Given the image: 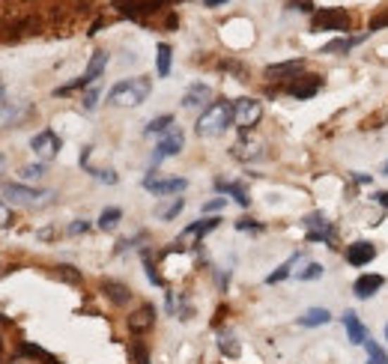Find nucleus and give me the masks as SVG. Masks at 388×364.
I'll list each match as a JSON object with an SVG mask.
<instances>
[{
  "instance_id": "1",
  "label": "nucleus",
  "mask_w": 388,
  "mask_h": 364,
  "mask_svg": "<svg viewBox=\"0 0 388 364\" xmlns=\"http://www.w3.org/2000/svg\"><path fill=\"white\" fill-rule=\"evenodd\" d=\"M149 93H153V81H149L146 75H137V78H126V81L111 87L108 102L114 108H137L146 102Z\"/></svg>"
},
{
  "instance_id": "2",
  "label": "nucleus",
  "mask_w": 388,
  "mask_h": 364,
  "mask_svg": "<svg viewBox=\"0 0 388 364\" xmlns=\"http://www.w3.org/2000/svg\"><path fill=\"white\" fill-rule=\"evenodd\" d=\"M233 123V102H212L206 105V111L197 117V134L200 137H218L230 129Z\"/></svg>"
},
{
  "instance_id": "3",
  "label": "nucleus",
  "mask_w": 388,
  "mask_h": 364,
  "mask_svg": "<svg viewBox=\"0 0 388 364\" xmlns=\"http://www.w3.org/2000/svg\"><path fill=\"white\" fill-rule=\"evenodd\" d=\"M4 194L12 203H21V206H42L51 197V192H45V188H27L18 182H4Z\"/></svg>"
},
{
  "instance_id": "4",
  "label": "nucleus",
  "mask_w": 388,
  "mask_h": 364,
  "mask_svg": "<svg viewBox=\"0 0 388 364\" xmlns=\"http://www.w3.org/2000/svg\"><path fill=\"white\" fill-rule=\"evenodd\" d=\"M263 117V105L257 99H236L233 102V123L242 129V134H248L260 123Z\"/></svg>"
},
{
  "instance_id": "5",
  "label": "nucleus",
  "mask_w": 388,
  "mask_h": 364,
  "mask_svg": "<svg viewBox=\"0 0 388 364\" xmlns=\"http://www.w3.org/2000/svg\"><path fill=\"white\" fill-rule=\"evenodd\" d=\"M105 66H108V51H96V54L90 57V63H87V72L81 75L78 81H72V84H66V87H60L57 96L72 93V90H81V87H93V84L99 81V75L105 72Z\"/></svg>"
},
{
  "instance_id": "6",
  "label": "nucleus",
  "mask_w": 388,
  "mask_h": 364,
  "mask_svg": "<svg viewBox=\"0 0 388 364\" xmlns=\"http://www.w3.org/2000/svg\"><path fill=\"white\" fill-rule=\"evenodd\" d=\"M144 188L146 192H153L156 197H168V194H180L189 188V180H182V177H173V180H161L158 177V170L156 168H149V173L144 177Z\"/></svg>"
},
{
  "instance_id": "7",
  "label": "nucleus",
  "mask_w": 388,
  "mask_h": 364,
  "mask_svg": "<svg viewBox=\"0 0 388 364\" xmlns=\"http://www.w3.org/2000/svg\"><path fill=\"white\" fill-rule=\"evenodd\" d=\"M182 146H185V134H182V129L170 125V129L165 132V137L158 141L156 153H153V168H158L161 161L170 158V156H180V153H182Z\"/></svg>"
},
{
  "instance_id": "8",
  "label": "nucleus",
  "mask_w": 388,
  "mask_h": 364,
  "mask_svg": "<svg viewBox=\"0 0 388 364\" xmlns=\"http://www.w3.org/2000/svg\"><path fill=\"white\" fill-rule=\"evenodd\" d=\"M311 27L344 33V30H349V12L346 9H320V12H314V18H311Z\"/></svg>"
},
{
  "instance_id": "9",
  "label": "nucleus",
  "mask_w": 388,
  "mask_h": 364,
  "mask_svg": "<svg viewBox=\"0 0 388 364\" xmlns=\"http://www.w3.org/2000/svg\"><path fill=\"white\" fill-rule=\"evenodd\" d=\"M30 149L36 153V158L42 161H51V158H57L60 156V149H63V141L51 132V129H45V132H39V134H33V141H30Z\"/></svg>"
},
{
  "instance_id": "10",
  "label": "nucleus",
  "mask_w": 388,
  "mask_h": 364,
  "mask_svg": "<svg viewBox=\"0 0 388 364\" xmlns=\"http://www.w3.org/2000/svg\"><path fill=\"white\" fill-rule=\"evenodd\" d=\"M320 87H323L320 75H296V78L287 84V93L293 99H311V96L320 93Z\"/></svg>"
},
{
  "instance_id": "11",
  "label": "nucleus",
  "mask_w": 388,
  "mask_h": 364,
  "mask_svg": "<svg viewBox=\"0 0 388 364\" xmlns=\"http://www.w3.org/2000/svg\"><path fill=\"white\" fill-rule=\"evenodd\" d=\"M344 329H346V337H349V344H353V346H365L368 344V329H365V322L358 320L356 310L344 313Z\"/></svg>"
},
{
  "instance_id": "12",
  "label": "nucleus",
  "mask_w": 388,
  "mask_h": 364,
  "mask_svg": "<svg viewBox=\"0 0 388 364\" xmlns=\"http://www.w3.org/2000/svg\"><path fill=\"white\" fill-rule=\"evenodd\" d=\"M302 224L308 227V239H311V242H325V245L332 242V227H329V221H323V215H317V212H314V215H308Z\"/></svg>"
},
{
  "instance_id": "13",
  "label": "nucleus",
  "mask_w": 388,
  "mask_h": 364,
  "mask_svg": "<svg viewBox=\"0 0 388 364\" xmlns=\"http://www.w3.org/2000/svg\"><path fill=\"white\" fill-rule=\"evenodd\" d=\"M158 4H165V0H117V9L123 15H132V18H141L146 12H156Z\"/></svg>"
},
{
  "instance_id": "14",
  "label": "nucleus",
  "mask_w": 388,
  "mask_h": 364,
  "mask_svg": "<svg viewBox=\"0 0 388 364\" xmlns=\"http://www.w3.org/2000/svg\"><path fill=\"white\" fill-rule=\"evenodd\" d=\"M153 322H156V308H153V305H141V308H137L132 317H129V329H132L134 334H144V332L153 329Z\"/></svg>"
},
{
  "instance_id": "15",
  "label": "nucleus",
  "mask_w": 388,
  "mask_h": 364,
  "mask_svg": "<svg viewBox=\"0 0 388 364\" xmlns=\"http://www.w3.org/2000/svg\"><path fill=\"white\" fill-rule=\"evenodd\" d=\"M377 257V248H373L370 242H353L346 248V260H349V266H368V263Z\"/></svg>"
},
{
  "instance_id": "16",
  "label": "nucleus",
  "mask_w": 388,
  "mask_h": 364,
  "mask_svg": "<svg viewBox=\"0 0 388 364\" xmlns=\"http://www.w3.org/2000/svg\"><path fill=\"white\" fill-rule=\"evenodd\" d=\"M382 284H385L382 275H361V278L353 284V293L358 299H370V296H377L382 290Z\"/></svg>"
},
{
  "instance_id": "17",
  "label": "nucleus",
  "mask_w": 388,
  "mask_h": 364,
  "mask_svg": "<svg viewBox=\"0 0 388 364\" xmlns=\"http://www.w3.org/2000/svg\"><path fill=\"white\" fill-rule=\"evenodd\" d=\"M212 99V90L206 84H192L189 90H185V96H182V105L185 108H200V105H206Z\"/></svg>"
},
{
  "instance_id": "18",
  "label": "nucleus",
  "mask_w": 388,
  "mask_h": 364,
  "mask_svg": "<svg viewBox=\"0 0 388 364\" xmlns=\"http://www.w3.org/2000/svg\"><path fill=\"white\" fill-rule=\"evenodd\" d=\"M368 36L361 33V36H341V39H334V42H325L320 48V54H337V51H353L356 45H361Z\"/></svg>"
},
{
  "instance_id": "19",
  "label": "nucleus",
  "mask_w": 388,
  "mask_h": 364,
  "mask_svg": "<svg viewBox=\"0 0 388 364\" xmlns=\"http://www.w3.org/2000/svg\"><path fill=\"white\" fill-rule=\"evenodd\" d=\"M102 293H105L114 305H120V308L132 302V290H129V287H123V284H117V281H105V284H102Z\"/></svg>"
},
{
  "instance_id": "20",
  "label": "nucleus",
  "mask_w": 388,
  "mask_h": 364,
  "mask_svg": "<svg viewBox=\"0 0 388 364\" xmlns=\"http://www.w3.org/2000/svg\"><path fill=\"white\" fill-rule=\"evenodd\" d=\"M215 192L230 194L239 206H248V203H251V197H248V192H245V188H242L239 182H224V180H215Z\"/></svg>"
},
{
  "instance_id": "21",
  "label": "nucleus",
  "mask_w": 388,
  "mask_h": 364,
  "mask_svg": "<svg viewBox=\"0 0 388 364\" xmlns=\"http://www.w3.org/2000/svg\"><path fill=\"white\" fill-rule=\"evenodd\" d=\"M329 320H332V313L325 308H311V310H305L302 317H299V325H305V329H317V325H325Z\"/></svg>"
},
{
  "instance_id": "22",
  "label": "nucleus",
  "mask_w": 388,
  "mask_h": 364,
  "mask_svg": "<svg viewBox=\"0 0 388 364\" xmlns=\"http://www.w3.org/2000/svg\"><path fill=\"white\" fill-rule=\"evenodd\" d=\"M18 356H27V358H36L39 364H63L60 358H54L51 353H45L42 346H36V344H21L18 346Z\"/></svg>"
},
{
  "instance_id": "23",
  "label": "nucleus",
  "mask_w": 388,
  "mask_h": 364,
  "mask_svg": "<svg viewBox=\"0 0 388 364\" xmlns=\"http://www.w3.org/2000/svg\"><path fill=\"white\" fill-rule=\"evenodd\" d=\"M170 57H173L170 45L161 42V45L156 48V72H158V78H168V75H170Z\"/></svg>"
},
{
  "instance_id": "24",
  "label": "nucleus",
  "mask_w": 388,
  "mask_h": 364,
  "mask_svg": "<svg viewBox=\"0 0 388 364\" xmlns=\"http://www.w3.org/2000/svg\"><path fill=\"white\" fill-rule=\"evenodd\" d=\"M302 69V60H290V63H278V66H269L266 69V78H272V81H278V78H284V75H293L296 78V72Z\"/></svg>"
},
{
  "instance_id": "25",
  "label": "nucleus",
  "mask_w": 388,
  "mask_h": 364,
  "mask_svg": "<svg viewBox=\"0 0 388 364\" xmlns=\"http://www.w3.org/2000/svg\"><path fill=\"white\" fill-rule=\"evenodd\" d=\"M221 224V218H204V221H194V224H189V227H185V239H189V236H206V233H212Z\"/></svg>"
},
{
  "instance_id": "26",
  "label": "nucleus",
  "mask_w": 388,
  "mask_h": 364,
  "mask_svg": "<svg viewBox=\"0 0 388 364\" xmlns=\"http://www.w3.org/2000/svg\"><path fill=\"white\" fill-rule=\"evenodd\" d=\"M218 349H221V353L227 356V358H239V353H242L239 344H236V337H233L230 332H221V334H218Z\"/></svg>"
},
{
  "instance_id": "27",
  "label": "nucleus",
  "mask_w": 388,
  "mask_h": 364,
  "mask_svg": "<svg viewBox=\"0 0 388 364\" xmlns=\"http://www.w3.org/2000/svg\"><path fill=\"white\" fill-rule=\"evenodd\" d=\"M120 218H123V209H117V206L105 209L102 215H99V230H114L120 224Z\"/></svg>"
},
{
  "instance_id": "28",
  "label": "nucleus",
  "mask_w": 388,
  "mask_h": 364,
  "mask_svg": "<svg viewBox=\"0 0 388 364\" xmlns=\"http://www.w3.org/2000/svg\"><path fill=\"white\" fill-rule=\"evenodd\" d=\"M296 263H299V254H293L290 260H287V263H284V266H278V269H275V272L269 275V278H266V284H281V281L287 278V275H290V272H293V266H296Z\"/></svg>"
},
{
  "instance_id": "29",
  "label": "nucleus",
  "mask_w": 388,
  "mask_h": 364,
  "mask_svg": "<svg viewBox=\"0 0 388 364\" xmlns=\"http://www.w3.org/2000/svg\"><path fill=\"white\" fill-rule=\"evenodd\" d=\"M170 125H173V117H170V114H161V117H156V120H149L144 132H146V134H161V132H168Z\"/></svg>"
},
{
  "instance_id": "30",
  "label": "nucleus",
  "mask_w": 388,
  "mask_h": 364,
  "mask_svg": "<svg viewBox=\"0 0 388 364\" xmlns=\"http://www.w3.org/2000/svg\"><path fill=\"white\" fill-rule=\"evenodd\" d=\"M365 349H368V358H370V364H388V356H385V349H382V346H380L377 341H370V337H368Z\"/></svg>"
},
{
  "instance_id": "31",
  "label": "nucleus",
  "mask_w": 388,
  "mask_h": 364,
  "mask_svg": "<svg viewBox=\"0 0 388 364\" xmlns=\"http://www.w3.org/2000/svg\"><path fill=\"white\" fill-rule=\"evenodd\" d=\"M45 165H42V161H39V165H27V168H21V180L24 182H39L42 177H45Z\"/></svg>"
},
{
  "instance_id": "32",
  "label": "nucleus",
  "mask_w": 388,
  "mask_h": 364,
  "mask_svg": "<svg viewBox=\"0 0 388 364\" xmlns=\"http://www.w3.org/2000/svg\"><path fill=\"white\" fill-rule=\"evenodd\" d=\"M84 170H87V173H90V177H93V180H99V182H105V185H117V182H120V177H117V173H114V170H96V168H90V165H87Z\"/></svg>"
},
{
  "instance_id": "33",
  "label": "nucleus",
  "mask_w": 388,
  "mask_h": 364,
  "mask_svg": "<svg viewBox=\"0 0 388 364\" xmlns=\"http://www.w3.org/2000/svg\"><path fill=\"white\" fill-rule=\"evenodd\" d=\"M296 278L299 281H317V278H323V266H320V263H308L305 269L296 272Z\"/></svg>"
},
{
  "instance_id": "34",
  "label": "nucleus",
  "mask_w": 388,
  "mask_h": 364,
  "mask_svg": "<svg viewBox=\"0 0 388 364\" xmlns=\"http://www.w3.org/2000/svg\"><path fill=\"white\" fill-rule=\"evenodd\" d=\"M182 206H185V200H182V197H173V203H170V206L158 209V218H161V221H170V218H177L180 212H182Z\"/></svg>"
},
{
  "instance_id": "35",
  "label": "nucleus",
  "mask_w": 388,
  "mask_h": 364,
  "mask_svg": "<svg viewBox=\"0 0 388 364\" xmlns=\"http://www.w3.org/2000/svg\"><path fill=\"white\" fill-rule=\"evenodd\" d=\"M57 275L69 284H81V272H75V266H57Z\"/></svg>"
},
{
  "instance_id": "36",
  "label": "nucleus",
  "mask_w": 388,
  "mask_h": 364,
  "mask_svg": "<svg viewBox=\"0 0 388 364\" xmlns=\"http://www.w3.org/2000/svg\"><path fill=\"white\" fill-rule=\"evenodd\" d=\"M144 269H146V278L153 281L156 287H161V278H158V272H156V266H153V260H149V251H144Z\"/></svg>"
},
{
  "instance_id": "37",
  "label": "nucleus",
  "mask_w": 388,
  "mask_h": 364,
  "mask_svg": "<svg viewBox=\"0 0 388 364\" xmlns=\"http://www.w3.org/2000/svg\"><path fill=\"white\" fill-rule=\"evenodd\" d=\"M96 105H99V90L90 87V90L84 93V111H96Z\"/></svg>"
},
{
  "instance_id": "38",
  "label": "nucleus",
  "mask_w": 388,
  "mask_h": 364,
  "mask_svg": "<svg viewBox=\"0 0 388 364\" xmlns=\"http://www.w3.org/2000/svg\"><path fill=\"white\" fill-rule=\"evenodd\" d=\"M132 358L137 364H149V356H146V346L144 344H132Z\"/></svg>"
},
{
  "instance_id": "39",
  "label": "nucleus",
  "mask_w": 388,
  "mask_h": 364,
  "mask_svg": "<svg viewBox=\"0 0 388 364\" xmlns=\"http://www.w3.org/2000/svg\"><path fill=\"white\" fill-rule=\"evenodd\" d=\"M9 224H12V212H9V206L4 203V197H0V230L9 227Z\"/></svg>"
},
{
  "instance_id": "40",
  "label": "nucleus",
  "mask_w": 388,
  "mask_h": 364,
  "mask_svg": "<svg viewBox=\"0 0 388 364\" xmlns=\"http://www.w3.org/2000/svg\"><path fill=\"white\" fill-rule=\"evenodd\" d=\"M12 120H15V111H12V105H0V125L12 123Z\"/></svg>"
},
{
  "instance_id": "41",
  "label": "nucleus",
  "mask_w": 388,
  "mask_h": 364,
  "mask_svg": "<svg viewBox=\"0 0 388 364\" xmlns=\"http://www.w3.org/2000/svg\"><path fill=\"white\" fill-rule=\"evenodd\" d=\"M236 230H263V224H257V221H248V218H242V221H236Z\"/></svg>"
},
{
  "instance_id": "42",
  "label": "nucleus",
  "mask_w": 388,
  "mask_h": 364,
  "mask_svg": "<svg viewBox=\"0 0 388 364\" xmlns=\"http://www.w3.org/2000/svg\"><path fill=\"white\" fill-rule=\"evenodd\" d=\"M224 203H227L224 197H215V200H209V203H204V212H218V209H224Z\"/></svg>"
},
{
  "instance_id": "43",
  "label": "nucleus",
  "mask_w": 388,
  "mask_h": 364,
  "mask_svg": "<svg viewBox=\"0 0 388 364\" xmlns=\"http://www.w3.org/2000/svg\"><path fill=\"white\" fill-rule=\"evenodd\" d=\"M87 230H90V221H75L72 227H69V233H72V236H78V233H87Z\"/></svg>"
},
{
  "instance_id": "44",
  "label": "nucleus",
  "mask_w": 388,
  "mask_h": 364,
  "mask_svg": "<svg viewBox=\"0 0 388 364\" xmlns=\"http://www.w3.org/2000/svg\"><path fill=\"white\" fill-rule=\"evenodd\" d=\"M373 200H377V203H380V206L388 212V192H377V197H373Z\"/></svg>"
},
{
  "instance_id": "45",
  "label": "nucleus",
  "mask_w": 388,
  "mask_h": 364,
  "mask_svg": "<svg viewBox=\"0 0 388 364\" xmlns=\"http://www.w3.org/2000/svg\"><path fill=\"white\" fill-rule=\"evenodd\" d=\"M204 4H206L209 9H215V6H221V4H227V0H204Z\"/></svg>"
},
{
  "instance_id": "46",
  "label": "nucleus",
  "mask_w": 388,
  "mask_h": 364,
  "mask_svg": "<svg viewBox=\"0 0 388 364\" xmlns=\"http://www.w3.org/2000/svg\"><path fill=\"white\" fill-rule=\"evenodd\" d=\"M382 173H388V161H385V165H382Z\"/></svg>"
},
{
  "instance_id": "47",
  "label": "nucleus",
  "mask_w": 388,
  "mask_h": 364,
  "mask_svg": "<svg viewBox=\"0 0 388 364\" xmlns=\"http://www.w3.org/2000/svg\"><path fill=\"white\" fill-rule=\"evenodd\" d=\"M0 168H4V156H0Z\"/></svg>"
},
{
  "instance_id": "48",
  "label": "nucleus",
  "mask_w": 388,
  "mask_h": 364,
  "mask_svg": "<svg viewBox=\"0 0 388 364\" xmlns=\"http://www.w3.org/2000/svg\"><path fill=\"white\" fill-rule=\"evenodd\" d=\"M0 325H6V320H0Z\"/></svg>"
},
{
  "instance_id": "49",
  "label": "nucleus",
  "mask_w": 388,
  "mask_h": 364,
  "mask_svg": "<svg viewBox=\"0 0 388 364\" xmlns=\"http://www.w3.org/2000/svg\"><path fill=\"white\" fill-rule=\"evenodd\" d=\"M385 341H388V329H385Z\"/></svg>"
},
{
  "instance_id": "50",
  "label": "nucleus",
  "mask_w": 388,
  "mask_h": 364,
  "mask_svg": "<svg viewBox=\"0 0 388 364\" xmlns=\"http://www.w3.org/2000/svg\"><path fill=\"white\" fill-rule=\"evenodd\" d=\"M0 353H4V344H0Z\"/></svg>"
}]
</instances>
